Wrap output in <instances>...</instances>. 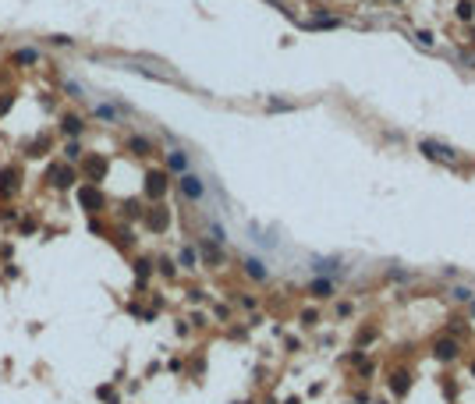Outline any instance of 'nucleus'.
I'll return each mask as SVG.
<instances>
[{
  "instance_id": "15",
  "label": "nucleus",
  "mask_w": 475,
  "mask_h": 404,
  "mask_svg": "<svg viewBox=\"0 0 475 404\" xmlns=\"http://www.w3.org/2000/svg\"><path fill=\"white\" fill-rule=\"evenodd\" d=\"M404 390H408V376L397 372V376H394V394H404Z\"/></svg>"
},
{
  "instance_id": "14",
  "label": "nucleus",
  "mask_w": 475,
  "mask_h": 404,
  "mask_svg": "<svg viewBox=\"0 0 475 404\" xmlns=\"http://www.w3.org/2000/svg\"><path fill=\"white\" fill-rule=\"evenodd\" d=\"M472 4H468V0H465V4H458V18H461V21H472Z\"/></svg>"
},
{
  "instance_id": "21",
  "label": "nucleus",
  "mask_w": 475,
  "mask_h": 404,
  "mask_svg": "<svg viewBox=\"0 0 475 404\" xmlns=\"http://www.w3.org/2000/svg\"><path fill=\"white\" fill-rule=\"evenodd\" d=\"M181 262H184V266H192V262H195V252H192V248H184V252H181Z\"/></svg>"
},
{
  "instance_id": "6",
  "label": "nucleus",
  "mask_w": 475,
  "mask_h": 404,
  "mask_svg": "<svg viewBox=\"0 0 475 404\" xmlns=\"http://www.w3.org/2000/svg\"><path fill=\"white\" fill-rule=\"evenodd\" d=\"M436 358L440 362H451V358H458V340H436Z\"/></svg>"
},
{
  "instance_id": "4",
  "label": "nucleus",
  "mask_w": 475,
  "mask_h": 404,
  "mask_svg": "<svg viewBox=\"0 0 475 404\" xmlns=\"http://www.w3.org/2000/svg\"><path fill=\"white\" fill-rule=\"evenodd\" d=\"M163 188H167V174H160V170H153V174L146 177V192H149L153 199H160V195H163Z\"/></svg>"
},
{
  "instance_id": "3",
  "label": "nucleus",
  "mask_w": 475,
  "mask_h": 404,
  "mask_svg": "<svg viewBox=\"0 0 475 404\" xmlns=\"http://www.w3.org/2000/svg\"><path fill=\"white\" fill-rule=\"evenodd\" d=\"M181 192H184L188 199H202L206 188H202V181H199L195 174H184V177H181Z\"/></svg>"
},
{
  "instance_id": "20",
  "label": "nucleus",
  "mask_w": 475,
  "mask_h": 404,
  "mask_svg": "<svg viewBox=\"0 0 475 404\" xmlns=\"http://www.w3.org/2000/svg\"><path fill=\"white\" fill-rule=\"evenodd\" d=\"M316 319H319V316L312 312V309H309V312H302V323H305V326H316Z\"/></svg>"
},
{
  "instance_id": "11",
  "label": "nucleus",
  "mask_w": 475,
  "mask_h": 404,
  "mask_svg": "<svg viewBox=\"0 0 475 404\" xmlns=\"http://www.w3.org/2000/svg\"><path fill=\"white\" fill-rule=\"evenodd\" d=\"M337 262H340V259H312V266H316L319 273H333V270H337Z\"/></svg>"
},
{
  "instance_id": "16",
  "label": "nucleus",
  "mask_w": 475,
  "mask_h": 404,
  "mask_svg": "<svg viewBox=\"0 0 475 404\" xmlns=\"http://www.w3.org/2000/svg\"><path fill=\"white\" fill-rule=\"evenodd\" d=\"M128 146H131V149H135V153H149V149H153V146H149V142H146V139H131V142H128Z\"/></svg>"
},
{
  "instance_id": "17",
  "label": "nucleus",
  "mask_w": 475,
  "mask_h": 404,
  "mask_svg": "<svg viewBox=\"0 0 475 404\" xmlns=\"http://www.w3.org/2000/svg\"><path fill=\"white\" fill-rule=\"evenodd\" d=\"M451 294H454L458 302H472V287H454Z\"/></svg>"
},
{
  "instance_id": "13",
  "label": "nucleus",
  "mask_w": 475,
  "mask_h": 404,
  "mask_svg": "<svg viewBox=\"0 0 475 404\" xmlns=\"http://www.w3.org/2000/svg\"><path fill=\"white\" fill-rule=\"evenodd\" d=\"M149 227H153V231H163V227H167V213H153V217H149Z\"/></svg>"
},
{
  "instance_id": "23",
  "label": "nucleus",
  "mask_w": 475,
  "mask_h": 404,
  "mask_svg": "<svg viewBox=\"0 0 475 404\" xmlns=\"http://www.w3.org/2000/svg\"><path fill=\"white\" fill-rule=\"evenodd\" d=\"M472 316H475V302H472Z\"/></svg>"
},
{
  "instance_id": "9",
  "label": "nucleus",
  "mask_w": 475,
  "mask_h": 404,
  "mask_svg": "<svg viewBox=\"0 0 475 404\" xmlns=\"http://www.w3.org/2000/svg\"><path fill=\"white\" fill-rule=\"evenodd\" d=\"M245 273H248L252 280H266V266H262L259 259H245Z\"/></svg>"
},
{
  "instance_id": "1",
  "label": "nucleus",
  "mask_w": 475,
  "mask_h": 404,
  "mask_svg": "<svg viewBox=\"0 0 475 404\" xmlns=\"http://www.w3.org/2000/svg\"><path fill=\"white\" fill-rule=\"evenodd\" d=\"M418 149H422L429 160H443V163H454V160H458V149H451V146H443V142H436V139H422V142H418Z\"/></svg>"
},
{
  "instance_id": "8",
  "label": "nucleus",
  "mask_w": 475,
  "mask_h": 404,
  "mask_svg": "<svg viewBox=\"0 0 475 404\" xmlns=\"http://www.w3.org/2000/svg\"><path fill=\"white\" fill-rule=\"evenodd\" d=\"M85 170H89V181H99V177L107 174V160H99V156H92V160L85 163Z\"/></svg>"
},
{
  "instance_id": "10",
  "label": "nucleus",
  "mask_w": 475,
  "mask_h": 404,
  "mask_svg": "<svg viewBox=\"0 0 475 404\" xmlns=\"http://www.w3.org/2000/svg\"><path fill=\"white\" fill-rule=\"evenodd\" d=\"M316 298H330L333 294V280H312V287H309Z\"/></svg>"
},
{
  "instance_id": "18",
  "label": "nucleus",
  "mask_w": 475,
  "mask_h": 404,
  "mask_svg": "<svg viewBox=\"0 0 475 404\" xmlns=\"http://www.w3.org/2000/svg\"><path fill=\"white\" fill-rule=\"evenodd\" d=\"M64 128H68V135H78V131H82V121H78V117H68V121H64Z\"/></svg>"
},
{
  "instance_id": "2",
  "label": "nucleus",
  "mask_w": 475,
  "mask_h": 404,
  "mask_svg": "<svg viewBox=\"0 0 475 404\" xmlns=\"http://www.w3.org/2000/svg\"><path fill=\"white\" fill-rule=\"evenodd\" d=\"M78 202L89 209V213H96V209H103V192H96V188H82Z\"/></svg>"
},
{
  "instance_id": "7",
  "label": "nucleus",
  "mask_w": 475,
  "mask_h": 404,
  "mask_svg": "<svg viewBox=\"0 0 475 404\" xmlns=\"http://www.w3.org/2000/svg\"><path fill=\"white\" fill-rule=\"evenodd\" d=\"M14 188H18V170H14V167H4V170H0V192L11 195Z\"/></svg>"
},
{
  "instance_id": "19",
  "label": "nucleus",
  "mask_w": 475,
  "mask_h": 404,
  "mask_svg": "<svg viewBox=\"0 0 475 404\" xmlns=\"http://www.w3.org/2000/svg\"><path fill=\"white\" fill-rule=\"evenodd\" d=\"M14 61H18V64H32V61H36V53H32V50H21Z\"/></svg>"
},
{
  "instance_id": "22",
  "label": "nucleus",
  "mask_w": 475,
  "mask_h": 404,
  "mask_svg": "<svg viewBox=\"0 0 475 404\" xmlns=\"http://www.w3.org/2000/svg\"><path fill=\"white\" fill-rule=\"evenodd\" d=\"M135 270H139V277H146V273H149V262H146V259H139V262H135Z\"/></svg>"
},
{
  "instance_id": "24",
  "label": "nucleus",
  "mask_w": 475,
  "mask_h": 404,
  "mask_svg": "<svg viewBox=\"0 0 475 404\" xmlns=\"http://www.w3.org/2000/svg\"><path fill=\"white\" fill-rule=\"evenodd\" d=\"M472 376H475V365H472Z\"/></svg>"
},
{
  "instance_id": "5",
  "label": "nucleus",
  "mask_w": 475,
  "mask_h": 404,
  "mask_svg": "<svg viewBox=\"0 0 475 404\" xmlns=\"http://www.w3.org/2000/svg\"><path fill=\"white\" fill-rule=\"evenodd\" d=\"M46 181H50V184H57V188H68V184H71V170H68V167H50Z\"/></svg>"
},
{
  "instance_id": "12",
  "label": "nucleus",
  "mask_w": 475,
  "mask_h": 404,
  "mask_svg": "<svg viewBox=\"0 0 475 404\" xmlns=\"http://www.w3.org/2000/svg\"><path fill=\"white\" fill-rule=\"evenodd\" d=\"M167 163H170V170H184V167H188V156H184V153H170Z\"/></svg>"
}]
</instances>
